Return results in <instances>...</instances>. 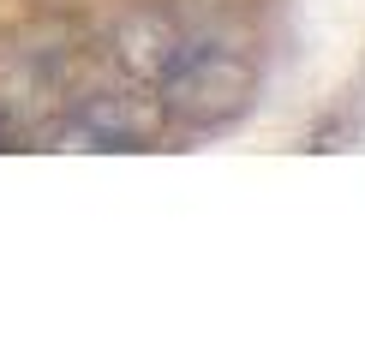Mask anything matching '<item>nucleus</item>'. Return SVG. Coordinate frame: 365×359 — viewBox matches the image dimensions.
<instances>
[{
	"mask_svg": "<svg viewBox=\"0 0 365 359\" xmlns=\"http://www.w3.org/2000/svg\"><path fill=\"white\" fill-rule=\"evenodd\" d=\"M132 60H138V72L150 78L162 108L192 120V126H222L252 96L246 54L180 19H150L138 30V42H132Z\"/></svg>",
	"mask_w": 365,
	"mask_h": 359,
	"instance_id": "obj_1",
	"label": "nucleus"
}]
</instances>
